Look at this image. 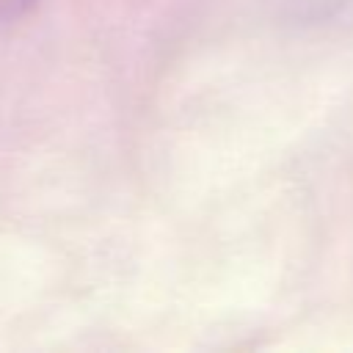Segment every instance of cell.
I'll return each mask as SVG.
<instances>
[{"label": "cell", "mask_w": 353, "mask_h": 353, "mask_svg": "<svg viewBox=\"0 0 353 353\" xmlns=\"http://www.w3.org/2000/svg\"><path fill=\"white\" fill-rule=\"evenodd\" d=\"M41 0H0V25H8L19 17H25L28 11H33Z\"/></svg>", "instance_id": "obj_1"}, {"label": "cell", "mask_w": 353, "mask_h": 353, "mask_svg": "<svg viewBox=\"0 0 353 353\" xmlns=\"http://www.w3.org/2000/svg\"><path fill=\"white\" fill-rule=\"evenodd\" d=\"M309 17H323V14H328V11H334V8H339V3H345V0H295Z\"/></svg>", "instance_id": "obj_2"}]
</instances>
